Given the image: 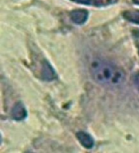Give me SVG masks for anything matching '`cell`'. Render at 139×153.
Masks as SVG:
<instances>
[{"label":"cell","mask_w":139,"mask_h":153,"mask_svg":"<svg viewBox=\"0 0 139 153\" xmlns=\"http://www.w3.org/2000/svg\"><path fill=\"white\" fill-rule=\"evenodd\" d=\"M89 71L95 82L110 87L121 85L125 76L123 71L111 63L95 59L89 64Z\"/></svg>","instance_id":"1"},{"label":"cell","mask_w":139,"mask_h":153,"mask_svg":"<svg viewBox=\"0 0 139 153\" xmlns=\"http://www.w3.org/2000/svg\"><path fill=\"white\" fill-rule=\"evenodd\" d=\"M41 77L45 81H53L56 79L57 75L55 71L54 70L53 67L50 65L47 60H43L41 65Z\"/></svg>","instance_id":"2"},{"label":"cell","mask_w":139,"mask_h":153,"mask_svg":"<svg viewBox=\"0 0 139 153\" xmlns=\"http://www.w3.org/2000/svg\"><path fill=\"white\" fill-rule=\"evenodd\" d=\"M27 117V111L24 104L18 102L13 107L12 111V117L16 121H22Z\"/></svg>","instance_id":"3"},{"label":"cell","mask_w":139,"mask_h":153,"mask_svg":"<svg viewBox=\"0 0 139 153\" xmlns=\"http://www.w3.org/2000/svg\"><path fill=\"white\" fill-rule=\"evenodd\" d=\"M88 18V12L84 9L74 10L71 12V19L74 23L78 25H82L87 21Z\"/></svg>","instance_id":"4"},{"label":"cell","mask_w":139,"mask_h":153,"mask_svg":"<svg viewBox=\"0 0 139 153\" xmlns=\"http://www.w3.org/2000/svg\"><path fill=\"white\" fill-rule=\"evenodd\" d=\"M77 138L83 147H85L87 149H90L94 147L95 141L89 134L83 132V131H80L77 134Z\"/></svg>","instance_id":"5"},{"label":"cell","mask_w":139,"mask_h":153,"mask_svg":"<svg viewBox=\"0 0 139 153\" xmlns=\"http://www.w3.org/2000/svg\"><path fill=\"white\" fill-rule=\"evenodd\" d=\"M73 1L86 5H94V6H104L112 2V0H73Z\"/></svg>","instance_id":"6"},{"label":"cell","mask_w":139,"mask_h":153,"mask_svg":"<svg viewBox=\"0 0 139 153\" xmlns=\"http://www.w3.org/2000/svg\"><path fill=\"white\" fill-rule=\"evenodd\" d=\"M123 16L127 21L139 25V11H126Z\"/></svg>","instance_id":"7"},{"label":"cell","mask_w":139,"mask_h":153,"mask_svg":"<svg viewBox=\"0 0 139 153\" xmlns=\"http://www.w3.org/2000/svg\"><path fill=\"white\" fill-rule=\"evenodd\" d=\"M133 82H134V84L136 85V87L138 89L139 91V73L135 74L134 76H133Z\"/></svg>","instance_id":"8"},{"label":"cell","mask_w":139,"mask_h":153,"mask_svg":"<svg viewBox=\"0 0 139 153\" xmlns=\"http://www.w3.org/2000/svg\"><path fill=\"white\" fill-rule=\"evenodd\" d=\"M133 2L136 4H138L139 5V0H133Z\"/></svg>","instance_id":"9"}]
</instances>
